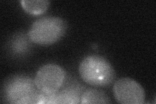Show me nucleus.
Returning <instances> with one entry per match:
<instances>
[{
	"label": "nucleus",
	"instance_id": "1",
	"mask_svg": "<svg viewBox=\"0 0 156 104\" xmlns=\"http://www.w3.org/2000/svg\"><path fill=\"white\" fill-rule=\"evenodd\" d=\"M79 72L83 80L94 87L109 86L116 77L109 61L98 55H90L83 59L80 64Z\"/></svg>",
	"mask_w": 156,
	"mask_h": 104
},
{
	"label": "nucleus",
	"instance_id": "2",
	"mask_svg": "<svg viewBox=\"0 0 156 104\" xmlns=\"http://www.w3.org/2000/svg\"><path fill=\"white\" fill-rule=\"evenodd\" d=\"M68 26L64 19L56 16L39 18L29 29L28 37L31 42L39 45H50L65 35Z\"/></svg>",
	"mask_w": 156,
	"mask_h": 104
},
{
	"label": "nucleus",
	"instance_id": "3",
	"mask_svg": "<svg viewBox=\"0 0 156 104\" xmlns=\"http://www.w3.org/2000/svg\"><path fill=\"white\" fill-rule=\"evenodd\" d=\"M35 83L23 76H14L5 84L4 95L9 103H44L46 96L36 91Z\"/></svg>",
	"mask_w": 156,
	"mask_h": 104
},
{
	"label": "nucleus",
	"instance_id": "4",
	"mask_svg": "<svg viewBox=\"0 0 156 104\" xmlns=\"http://www.w3.org/2000/svg\"><path fill=\"white\" fill-rule=\"evenodd\" d=\"M63 68L55 64H48L39 68L34 83L38 90L47 96L55 95L65 80Z\"/></svg>",
	"mask_w": 156,
	"mask_h": 104
},
{
	"label": "nucleus",
	"instance_id": "5",
	"mask_svg": "<svg viewBox=\"0 0 156 104\" xmlns=\"http://www.w3.org/2000/svg\"><path fill=\"white\" fill-rule=\"evenodd\" d=\"M113 91L116 102L122 104H143L145 92L138 82L129 77H122L117 80Z\"/></svg>",
	"mask_w": 156,
	"mask_h": 104
},
{
	"label": "nucleus",
	"instance_id": "6",
	"mask_svg": "<svg viewBox=\"0 0 156 104\" xmlns=\"http://www.w3.org/2000/svg\"><path fill=\"white\" fill-rule=\"evenodd\" d=\"M20 2L24 11L31 15H39L45 13L50 4L48 0H22Z\"/></svg>",
	"mask_w": 156,
	"mask_h": 104
},
{
	"label": "nucleus",
	"instance_id": "7",
	"mask_svg": "<svg viewBox=\"0 0 156 104\" xmlns=\"http://www.w3.org/2000/svg\"><path fill=\"white\" fill-rule=\"evenodd\" d=\"M110 98L102 91L89 88L84 92L81 98V103H109Z\"/></svg>",
	"mask_w": 156,
	"mask_h": 104
}]
</instances>
